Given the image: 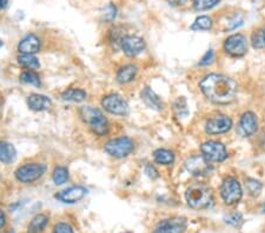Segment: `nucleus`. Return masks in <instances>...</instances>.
Segmentation results:
<instances>
[{"mask_svg": "<svg viewBox=\"0 0 265 233\" xmlns=\"http://www.w3.org/2000/svg\"><path fill=\"white\" fill-rule=\"evenodd\" d=\"M204 95L216 104H230L234 102L238 86L234 79L223 74H209L199 83Z\"/></svg>", "mask_w": 265, "mask_h": 233, "instance_id": "nucleus-1", "label": "nucleus"}, {"mask_svg": "<svg viewBox=\"0 0 265 233\" xmlns=\"http://www.w3.org/2000/svg\"><path fill=\"white\" fill-rule=\"evenodd\" d=\"M187 205L195 210H204L212 205V192L205 185L196 183L192 184L185 192Z\"/></svg>", "mask_w": 265, "mask_h": 233, "instance_id": "nucleus-2", "label": "nucleus"}, {"mask_svg": "<svg viewBox=\"0 0 265 233\" xmlns=\"http://www.w3.org/2000/svg\"><path fill=\"white\" fill-rule=\"evenodd\" d=\"M80 116L84 123L87 124L88 127L97 135H105L108 132V122L103 114V112L98 108L92 106H83L79 111Z\"/></svg>", "mask_w": 265, "mask_h": 233, "instance_id": "nucleus-3", "label": "nucleus"}, {"mask_svg": "<svg viewBox=\"0 0 265 233\" xmlns=\"http://www.w3.org/2000/svg\"><path fill=\"white\" fill-rule=\"evenodd\" d=\"M104 150L111 157L122 159L132 153V151L135 150V143L128 137H119V138L108 140L104 146Z\"/></svg>", "mask_w": 265, "mask_h": 233, "instance_id": "nucleus-4", "label": "nucleus"}, {"mask_svg": "<svg viewBox=\"0 0 265 233\" xmlns=\"http://www.w3.org/2000/svg\"><path fill=\"white\" fill-rule=\"evenodd\" d=\"M46 171V166L44 164L39 163H29L25 165L20 166L15 171V178L18 182L23 184L33 183L39 178H42Z\"/></svg>", "mask_w": 265, "mask_h": 233, "instance_id": "nucleus-5", "label": "nucleus"}, {"mask_svg": "<svg viewBox=\"0 0 265 233\" xmlns=\"http://www.w3.org/2000/svg\"><path fill=\"white\" fill-rule=\"evenodd\" d=\"M220 195H222V198L225 204H237L243 196L242 186H240L238 180L232 178V177H228L224 179L222 186H220Z\"/></svg>", "mask_w": 265, "mask_h": 233, "instance_id": "nucleus-6", "label": "nucleus"}, {"mask_svg": "<svg viewBox=\"0 0 265 233\" xmlns=\"http://www.w3.org/2000/svg\"><path fill=\"white\" fill-rule=\"evenodd\" d=\"M102 106L108 113L116 115H126L130 111L126 100L117 93H112L104 97L102 100Z\"/></svg>", "mask_w": 265, "mask_h": 233, "instance_id": "nucleus-7", "label": "nucleus"}, {"mask_svg": "<svg viewBox=\"0 0 265 233\" xmlns=\"http://www.w3.org/2000/svg\"><path fill=\"white\" fill-rule=\"evenodd\" d=\"M203 156L211 163H220L228 158L225 146L219 142H205L200 146Z\"/></svg>", "mask_w": 265, "mask_h": 233, "instance_id": "nucleus-8", "label": "nucleus"}, {"mask_svg": "<svg viewBox=\"0 0 265 233\" xmlns=\"http://www.w3.org/2000/svg\"><path fill=\"white\" fill-rule=\"evenodd\" d=\"M185 168L192 176H207L212 171L211 162L204 156H194L185 162Z\"/></svg>", "mask_w": 265, "mask_h": 233, "instance_id": "nucleus-9", "label": "nucleus"}, {"mask_svg": "<svg viewBox=\"0 0 265 233\" xmlns=\"http://www.w3.org/2000/svg\"><path fill=\"white\" fill-rule=\"evenodd\" d=\"M186 219L183 217H172L158 223L152 233H185Z\"/></svg>", "mask_w": 265, "mask_h": 233, "instance_id": "nucleus-10", "label": "nucleus"}, {"mask_svg": "<svg viewBox=\"0 0 265 233\" xmlns=\"http://www.w3.org/2000/svg\"><path fill=\"white\" fill-rule=\"evenodd\" d=\"M224 49L232 57H243L248 52L247 39L243 34H232L224 42Z\"/></svg>", "mask_w": 265, "mask_h": 233, "instance_id": "nucleus-11", "label": "nucleus"}, {"mask_svg": "<svg viewBox=\"0 0 265 233\" xmlns=\"http://www.w3.org/2000/svg\"><path fill=\"white\" fill-rule=\"evenodd\" d=\"M120 47L127 57H136L144 52L146 44L143 38L137 35H125L120 39Z\"/></svg>", "mask_w": 265, "mask_h": 233, "instance_id": "nucleus-12", "label": "nucleus"}, {"mask_svg": "<svg viewBox=\"0 0 265 233\" xmlns=\"http://www.w3.org/2000/svg\"><path fill=\"white\" fill-rule=\"evenodd\" d=\"M232 127V120L230 116L219 114L212 116L211 119L207 120L205 131L209 134H222L226 133L228 131H230Z\"/></svg>", "mask_w": 265, "mask_h": 233, "instance_id": "nucleus-13", "label": "nucleus"}, {"mask_svg": "<svg viewBox=\"0 0 265 233\" xmlns=\"http://www.w3.org/2000/svg\"><path fill=\"white\" fill-rule=\"evenodd\" d=\"M87 195V188L84 186H71L69 188L58 192L54 198L64 204H75L82 200Z\"/></svg>", "mask_w": 265, "mask_h": 233, "instance_id": "nucleus-14", "label": "nucleus"}, {"mask_svg": "<svg viewBox=\"0 0 265 233\" xmlns=\"http://www.w3.org/2000/svg\"><path fill=\"white\" fill-rule=\"evenodd\" d=\"M258 128V120L252 112H245L239 120L238 133L242 137H250L255 134Z\"/></svg>", "mask_w": 265, "mask_h": 233, "instance_id": "nucleus-15", "label": "nucleus"}, {"mask_svg": "<svg viewBox=\"0 0 265 233\" xmlns=\"http://www.w3.org/2000/svg\"><path fill=\"white\" fill-rule=\"evenodd\" d=\"M40 49V40L35 34H27L18 44V51L22 54H34Z\"/></svg>", "mask_w": 265, "mask_h": 233, "instance_id": "nucleus-16", "label": "nucleus"}, {"mask_svg": "<svg viewBox=\"0 0 265 233\" xmlns=\"http://www.w3.org/2000/svg\"><path fill=\"white\" fill-rule=\"evenodd\" d=\"M27 105H29L32 111L42 112L50 110L52 106V102L49 97H46V95L33 93L27 97Z\"/></svg>", "mask_w": 265, "mask_h": 233, "instance_id": "nucleus-17", "label": "nucleus"}, {"mask_svg": "<svg viewBox=\"0 0 265 233\" xmlns=\"http://www.w3.org/2000/svg\"><path fill=\"white\" fill-rule=\"evenodd\" d=\"M142 99L145 105L155 111H162L164 108V103L155 91H152L150 87H145L142 91Z\"/></svg>", "mask_w": 265, "mask_h": 233, "instance_id": "nucleus-18", "label": "nucleus"}, {"mask_svg": "<svg viewBox=\"0 0 265 233\" xmlns=\"http://www.w3.org/2000/svg\"><path fill=\"white\" fill-rule=\"evenodd\" d=\"M17 157L14 146L7 142H0V163L11 164Z\"/></svg>", "mask_w": 265, "mask_h": 233, "instance_id": "nucleus-19", "label": "nucleus"}, {"mask_svg": "<svg viewBox=\"0 0 265 233\" xmlns=\"http://www.w3.org/2000/svg\"><path fill=\"white\" fill-rule=\"evenodd\" d=\"M138 73V68L135 65H125L119 68L117 73V82L119 84H128L135 80Z\"/></svg>", "mask_w": 265, "mask_h": 233, "instance_id": "nucleus-20", "label": "nucleus"}, {"mask_svg": "<svg viewBox=\"0 0 265 233\" xmlns=\"http://www.w3.org/2000/svg\"><path fill=\"white\" fill-rule=\"evenodd\" d=\"M49 223V218L46 215H37L31 220L29 226H27V232L29 233H42Z\"/></svg>", "mask_w": 265, "mask_h": 233, "instance_id": "nucleus-21", "label": "nucleus"}, {"mask_svg": "<svg viewBox=\"0 0 265 233\" xmlns=\"http://www.w3.org/2000/svg\"><path fill=\"white\" fill-rule=\"evenodd\" d=\"M154 159L160 165H171L175 162V154L166 148H158L154 152Z\"/></svg>", "mask_w": 265, "mask_h": 233, "instance_id": "nucleus-22", "label": "nucleus"}, {"mask_svg": "<svg viewBox=\"0 0 265 233\" xmlns=\"http://www.w3.org/2000/svg\"><path fill=\"white\" fill-rule=\"evenodd\" d=\"M86 92L80 88H69L62 93V99L64 102H72V103H80L86 99Z\"/></svg>", "mask_w": 265, "mask_h": 233, "instance_id": "nucleus-23", "label": "nucleus"}, {"mask_svg": "<svg viewBox=\"0 0 265 233\" xmlns=\"http://www.w3.org/2000/svg\"><path fill=\"white\" fill-rule=\"evenodd\" d=\"M19 65L27 68V70H37L40 67V63L37 57L33 54H20L18 58Z\"/></svg>", "mask_w": 265, "mask_h": 233, "instance_id": "nucleus-24", "label": "nucleus"}, {"mask_svg": "<svg viewBox=\"0 0 265 233\" xmlns=\"http://www.w3.org/2000/svg\"><path fill=\"white\" fill-rule=\"evenodd\" d=\"M212 19L207 15H200L195 20V23L191 25L192 31H207L212 27Z\"/></svg>", "mask_w": 265, "mask_h": 233, "instance_id": "nucleus-25", "label": "nucleus"}, {"mask_svg": "<svg viewBox=\"0 0 265 233\" xmlns=\"http://www.w3.org/2000/svg\"><path fill=\"white\" fill-rule=\"evenodd\" d=\"M19 80L24 84H30V85L40 86V78L37 72L34 70H26L20 74Z\"/></svg>", "mask_w": 265, "mask_h": 233, "instance_id": "nucleus-26", "label": "nucleus"}, {"mask_svg": "<svg viewBox=\"0 0 265 233\" xmlns=\"http://www.w3.org/2000/svg\"><path fill=\"white\" fill-rule=\"evenodd\" d=\"M52 180L55 185H63L69 180V171L66 167L58 166L54 168L53 174H52Z\"/></svg>", "mask_w": 265, "mask_h": 233, "instance_id": "nucleus-27", "label": "nucleus"}, {"mask_svg": "<svg viewBox=\"0 0 265 233\" xmlns=\"http://www.w3.org/2000/svg\"><path fill=\"white\" fill-rule=\"evenodd\" d=\"M245 187L249 192V195H251L252 197H257L260 195L262 192L263 185L259 180H256L254 178H249L245 180Z\"/></svg>", "mask_w": 265, "mask_h": 233, "instance_id": "nucleus-28", "label": "nucleus"}, {"mask_svg": "<svg viewBox=\"0 0 265 233\" xmlns=\"http://www.w3.org/2000/svg\"><path fill=\"white\" fill-rule=\"evenodd\" d=\"M117 17V7L113 4H108L102 11V20L106 23H112Z\"/></svg>", "mask_w": 265, "mask_h": 233, "instance_id": "nucleus-29", "label": "nucleus"}, {"mask_svg": "<svg viewBox=\"0 0 265 233\" xmlns=\"http://www.w3.org/2000/svg\"><path fill=\"white\" fill-rule=\"evenodd\" d=\"M220 0H194V9L196 11H206L216 5H218Z\"/></svg>", "mask_w": 265, "mask_h": 233, "instance_id": "nucleus-30", "label": "nucleus"}, {"mask_svg": "<svg viewBox=\"0 0 265 233\" xmlns=\"http://www.w3.org/2000/svg\"><path fill=\"white\" fill-rule=\"evenodd\" d=\"M252 45L255 49H265V27L255 32L252 35Z\"/></svg>", "mask_w": 265, "mask_h": 233, "instance_id": "nucleus-31", "label": "nucleus"}, {"mask_svg": "<svg viewBox=\"0 0 265 233\" xmlns=\"http://www.w3.org/2000/svg\"><path fill=\"white\" fill-rule=\"evenodd\" d=\"M224 220H225V223L231 225V226H235V227H239L240 225L243 224V216L239 213V212H234V213L229 215L226 216L225 218H224Z\"/></svg>", "mask_w": 265, "mask_h": 233, "instance_id": "nucleus-32", "label": "nucleus"}, {"mask_svg": "<svg viewBox=\"0 0 265 233\" xmlns=\"http://www.w3.org/2000/svg\"><path fill=\"white\" fill-rule=\"evenodd\" d=\"M175 111L177 112V114L179 116H185L187 115L188 111L186 107V102L184 98H179L177 102L175 103Z\"/></svg>", "mask_w": 265, "mask_h": 233, "instance_id": "nucleus-33", "label": "nucleus"}, {"mask_svg": "<svg viewBox=\"0 0 265 233\" xmlns=\"http://www.w3.org/2000/svg\"><path fill=\"white\" fill-rule=\"evenodd\" d=\"M52 233H74L73 228L67 223H58L53 228Z\"/></svg>", "mask_w": 265, "mask_h": 233, "instance_id": "nucleus-34", "label": "nucleus"}, {"mask_svg": "<svg viewBox=\"0 0 265 233\" xmlns=\"http://www.w3.org/2000/svg\"><path fill=\"white\" fill-rule=\"evenodd\" d=\"M214 51L212 50H209L205 54L203 55V58L200 59V62L198 63L199 66H207L210 65V64L214 63Z\"/></svg>", "mask_w": 265, "mask_h": 233, "instance_id": "nucleus-35", "label": "nucleus"}, {"mask_svg": "<svg viewBox=\"0 0 265 233\" xmlns=\"http://www.w3.org/2000/svg\"><path fill=\"white\" fill-rule=\"evenodd\" d=\"M145 173H146V176L148 177V178L152 179V180L157 179L158 177H159L158 171L156 170V167L154 165H147L145 167Z\"/></svg>", "mask_w": 265, "mask_h": 233, "instance_id": "nucleus-36", "label": "nucleus"}, {"mask_svg": "<svg viewBox=\"0 0 265 233\" xmlns=\"http://www.w3.org/2000/svg\"><path fill=\"white\" fill-rule=\"evenodd\" d=\"M6 225V216L4 212L0 210V230H3Z\"/></svg>", "mask_w": 265, "mask_h": 233, "instance_id": "nucleus-37", "label": "nucleus"}, {"mask_svg": "<svg viewBox=\"0 0 265 233\" xmlns=\"http://www.w3.org/2000/svg\"><path fill=\"white\" fill-rule=\"evenodd\" d=\"M168 4L170 5H174V6H180V5H184L187 0H167Z\"/></svg>", "mask_w": 265, "mask_h": 233, "instance_id": "nucleus-38", "label": "nucleus"}, {"mask_svg": "<svg viewBox=\"0 0 265 233\" xmlns=\"http://www.w3.org/2000/svg\"><path fill=\"white\" fill-rule=\"evenodd\" d=\"M7 4H9V0H0V11L5 9L7 6Z\"/></svg>", "mask_w": 265, "mask_h": 233, "instance_id": "nucleus-39", "label": "nucleus"}, {"mask_svg": "<svg viewBox=\"0 0 265 233\" xmlns=\"http://www.w3.org/2000/svg\"><path fill=\"white\" fill-rule=\"evenodd\" d=\"M262 211H263V213H265V202L262 205Z\"/></svg>", "mask_w": 265, "mask_h": 233, "instance_id": "nucleus-40", "label": "nucleus"}, {"mask_svg": "<svg viewBox=\"0 0 265 233\" xmlns=\"http://www.w3.org/2000/svg\"><path fill=\"white\" fill-rule=\"evenodd\" d=\"M3 45H4V43H3V42H2V40H0V47H2V46H3Z\"/></svg>", "mask_w": 265, "mask_h": 233, "instance_id": "nucleus-41", "label": "nucleus"}, {"mask_svg": "<svg viewBox=\"0 0 265 233\" xmlns=\"http://www.w3.org/2000/svg\"><path fill=\"white\" fill-rule=\"evenodd\" d=\"M6 233H14V231L13 230H10L9 232H6Z\"/></svg>", "mask_w": 265, "mask_h": 233, "instance_id": "nucleus-42", "label": "nucleus"}, {"mask_svg": "<svg viewBox=\"0 0 265 233\" xmlns=\"http://www.w3.org/2000/svg\"><path fill=\"white\" fill-rule=\"evenodd\" d=\"M125 233H130V232H125Z\"/></svg>", "mask_w": 265, "mask_h": 233, "instance_id": "nucleus-43", "label": "nucleus"}]
</instances>
